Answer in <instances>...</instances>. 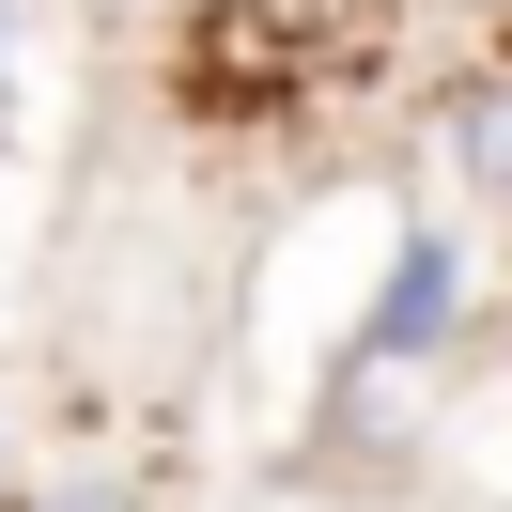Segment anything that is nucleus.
I'll return each instance as SVG.
<instances>
[{
    "mask_svg": "<svg viewBox=\"0 0 512 512\" xmlns=\"http://www.w3.org/2000/svg\"><path fill=\"white\" fill-rule=\"evenodd\" d=\"M435 140H450V171H466L481 202H512V63H481V78H450V109H435Z\"/></svg>",
    "mask_w": 512,
    "mask_h": 512,
    "instance_id": "obj_1",
    "label": "nucleus"
},
{
    "mask_svg": "<svg viewBox=\"0 0 512 512\" xmlns=\"http://www.w3.org/2000/svg\"><path fill=\"white\" fill-rule=\"evenodd\" d=\"M0 125H16V94H0Z\"/></svg>",
    "mask_w": 512,
    "mask_h": 512,
    "instance_id": "obj_3",
    "label": "nucleus"
},
{
    "mask_svg": "<svg viewBox=\"0 0 512 512\" xmlns=\"http://www.w3.org/2000/svg\"><path fill=\"white\" fill-rule=\"evenodd\" d=\"M47 512H140V497H125V481H78V497H47Z\"/></svg>",
    "mask_w": 512,
    "mask_h": 512,
    "instance_id": "obj_2",
    "label": "nucleus"
}]
</instances>
